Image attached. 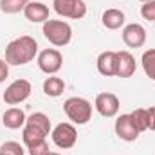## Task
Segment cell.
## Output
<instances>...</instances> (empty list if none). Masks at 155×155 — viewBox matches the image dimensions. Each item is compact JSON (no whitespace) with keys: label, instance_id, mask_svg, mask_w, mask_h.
I'll use <instances>...</instances> for the list:
<instances>
[{"label":"cell","instance_id":"obj_1","mask_svg":"<svg viewBox=\"0 0 155 155\" xmlns=\"http://www.w3.org/2000/svg\"><path fill=\"white\" fill-rule=\"evenodd\" d=\"M38 54V43L33 36H20L11 40L5 47V61L9 65H25Z\"/></svg>","mask_w":155,"mask_h":155},{"label":"cell","instance_id":"obj_2","mask_svg":"<svg viewBox=\"0 0 155 155\" xmlns=\"http://www.w3.org/2000/svg\"><path fill=\"white\" fill-rule=\"evenodd\" d=\"M43 36L49 43H52L54 47H65L71 43L72 40V27L63 22V20H47L43 22Z\"/></svg>","mask_w":155,"mask_h":155},{"label":"cell","instance_id":"obj_3","mask_svg":"<svg viewBox=\"0 0 155 155\" xmlns=\"http://www.w3.org/2000/svg\"><path fill=\"white\" fill-rule=\"evenodd\" d=\"M63 110L74 124H87L92 117V103L85 97H69L63 103Z\"/></svg>","mask_w":155,"mask_h":155},{"label":"cell","instance_id":"obj_4","mask_svg":"<svg viewBox=\"0 0 155 155\" xmlns=\"http://www.w3.org/2000/svg\"><path fill=\"white\" fill-rule=\"evenodd\" d=\"M31 92H33V87H31V83H29L27 79H15V81L5 88L2 99H4V103L15 107V105L24 103V101L31 96Z\"/></svg>","mask_w":155,"mask_h":155},{"label":"cell","instance_id":"obj_5","mask_svg":"<svg viewBox=\"0 0 155 155\" xmlns=\"http://www.w3.org/2000/svg\"><path fill=\"white\" fill-rule=\"evenodd\" d=\"M36 61L41 72H45L47 76H54L63 65V56L58 49H43L38 54Z\"/></svg>","mask_w":155,"mask_h":155},{"label":"cell","instance_id":"obj_6","mask_svg":"<svg viewBox=\"0 0 155 155\" xmlns=\"http://www.w3.org/2000/svg\"><path fill=\"white\" fill-rule=\"evenodd\" d=\"M51 135H52L54 144L58 148H61V150L72 148L78 141V132L74 128V124H71V123H60L58 126H54Z\"/></svg>","mask_w":155,"mask_h":155},{"label":"cell","instance_id":"obj_7","mask_svg":"<svg viewBox=\"0 0 155 155\" xmlns=\"http://www.w3.org/2000/svg\"><path fill=\"white\" fill-rule=\"evenodd\" d=\"M54 11L63 18L81 20L87 15V4L83 0H54Z\"/></svg>","mask_w":155,"mask_h":155},{"label":"cell","instance_id":"obj_8","mask_svg":"<svg viewBox=\"0 0 155 155\" xmlns=\"http://www.w3.org/2000/svg\"><path fill=\"white\" fill-rule=\"evenodd\" d=\"M114 128H116L117 137L121 141H126V143H132V141H135L141 135V132L137 130V126H135V123H134L130 114H121L116 119V126Z\"/></svg>","mask_w":155,"mask_h":155},{"label":"cell","instance_id":"obj_9","mask_svg":"<svg viewBox=\"0 0 155 155\" xmlns=\"http://www.w3.org/2000/svg\"><path fill=\"white\" fill-rule=\"evenodd\" d=\"M94 107H96V110L103 117H116L117 112H119L121 103H119V97L116 94L101 92V94H97V97L94 101Z\"/></svg>","mask_w":155,"mask_h":155},{"label":"cell","instance_id":"obj_10","mask_svg":"<svg viewBox=\"0 0 155 155\" xmlns=\"http://www.w3.org/2000/svg\"><path fill=\"white\" fill-rule=\"evenodd\" d=\"M123 41L130 49H141L146 43V29L141 24H128L123 29Z\"/></svg>","mask_w":155,"mask_h":155},{"label":"cell","instance_id":"obj_11","mask_svg":"<svg viewBox=\"0 0 155 155\" xmlns=\"http://www.w3.org/2000/svg\"><path fill=\"white\" fill-rule=\"evenodd\" d=\"M135 58L128 51H119L117 52V67H116V76L117 78H130L135 74Z\"/></svg>","mask_w":155,"mask_h":155},{"label":"cell","instance_id":"obj_12","mask_svg":"<svg viewBox=\"0 0 155 155\" xmlns=\"http://www.w3.org/2000/svg\"><path fill=\"white\" fill-rule=\"evenodd\" d=\"M97 71L101 76L112 78L116 76V67H117V52L114 51H105L97 56Z\"/></svg>","mask_w":155,"mask_h":155},{"label":"cell","instance_id":"obj_13","mask_svg":"<svg viewBox=\"0 0 155 155\" xmlns=\"http://www.w3.org/2000/svg\"><path fill=\"white\" fill-rule=\"evenodd\" d=\"M24 16L33 24H43L49 20V7L43 2H29L24 9Z\"/></svg>","mask_w":155,"mask_h":155},{"label":"cell","instance_id":"obj_14","mask_svg":"<svg viewBox=\"0 0 155 155\" xmlns=\"http://www.w3.org/2000/svg\"><path fill=\"white\" fill-rule=\"evenodd\" d=\"M25 121H27L25 112H24L22 108H16V107L7 108V110L4 112V116H2L4 126L9 128V130H18V128H22V126L25 124Z\"/></svg>","mask_w":155,"mask_h":155},{"label":"cell","instance_id":"obj_15","mask_svg":"<svg viewBox=\"0 0 155 155\" xmlns=\"http://www.w3.org/2000/svg\"><path fill=\"white\" fill-rule=\"evenodd\" d=\"M124 20H126L124 13H123L121 9H116V7H112V9H107V11L103 13V16H101V22H103V25H105L107 29H110V31L121 29V27L124 25Z\"/></svg>","mask_w":155,"mask_h":155},{"label":"cell","instance_id":"obj_16","mask_svg":"<svg viewBox=\"0 0 155 155\" xmlns=\"http://www.w3.org/2000/svg\"><path fill=\"white\" fill-rule=\"evenodd\" d=\"M65 90V81L58 76H49L43 81V92L49 97H60Z\"/></svg>","mask_w":155,"mask_h":155},{"label":"cell","instance_id":"obj_17","mask_svg":"<svg viewBox=\"0 0 155 155\" xmlns=\"http://www.w3.org/2000/svg\"><path fill=\"white\" fill-rule=\"evenodd\" d=\"M25 124H31V126L38 128L40 132H43L45 135L51 134V121H49V117L45 116L43 112H35V114H31V116L27 117Z\"/></svg>","mask_w":155,"mask_h":155},{"label":"cell","instance_id":"obj_18","mask_svg":"<svg viewBox=\"0 0 155 155\" xmlns=\"http://www.w3.org/2000/svg\"><path fill=\"white\" fill-rule=\"evenodd\" d=\"M47 135L43 132H40L38 128L31 126V124H24V130H22V139H24V144L25 146H31L38 141H43Z\"/></svg>","mask_w":155,"mask_h":155},{"label":"cell","instance_id":"obj_19","mask_svg":"<svg viewBox=\"0 0 155 155\" xmlns=\"http://www.w3.org/2000/svg\"><path fill=\"white\" fill-rule=\"evenodd\" d=\"M141 65H143V71L144 74L155 81V49H148L143 52V58H141Z\"/></svg>","mask_w":155,"mask_h":155},{"label":"cell","instance_id":"obj_20","mask_svg":"<svg viewBox=\"0 0 155 155\" xmlns=\"http://www.w3.org/2000/svg\"><path fill=\"white\" fill-rule=\"evenodd\" d=\"M130 116L134 119L135 126L139 132H146L150 128V116H148V108H135L134 112H130Z\"/></svg>","mask_w":155,"mask_h":155},{"label":"cell","instance_id":"obj_21","mask_svg":"<svg viewBox=\"0 0 155 155\" xmlns=\"http://www.w3.org/2000/svg\"><path fill=\"white\" fill-rule=\"evenodd\" d=\"M29 4V0H0V9L5 15H15L25 9V5Z\"/></svg>","mask_w":155,"mask_h":155},{"label":"cell","instance_id":"obj_22","mask_svg":"<svg viewBox=\"0 0 155 155\" xmlns=\"http://www.w3.org/2000/svg\"><path fill=\"white\" fill-rule=\"evenodd\" d=\"M0 153L2 155H24L25 150L20 143L16 141H5L2 146H0Z\"/></svg>","mask_w":155,"mask_h":155},{"label":"cell","instance_id":"obj_23","mask_svg":"<svg viewBox=\"0 0 155 155\" xmlns=\"http://www.w3.org/2000/svg\"><path fill=\"white\" fill-rule=\"evenodd\" d=\"M141 16L148 22H155V0L143 2L141 5Z\"/></svg>","mask_w":155,"mask_h":155},{"label":"cell","instance_id":"obj_24","mask_svg":"<svg viewBox=\"0 0 155 155\" xmlns=\"http://www.w3.org/2000/svg\"><path fill=\"white\" fill-rule=\"evenodd\" d=\"M27 152H29V155H49V144L43 139V141H38V143L27 146Z\"/></svg>","mask_w":155,"mask_h":155},{"label":"cell","instance_id":"obj_25","mask_svg":"<svg viewBox=\"0 0 155 155\" xmlns=\"http://www.w3.org/2000/svg\"><path fill=\"white\" fill-rule=\"evenodd\" d=\"M9 76V63L5 60H0V83H4Z\"/></svg>","mask_w":155,"mask_h":155},{"label":"cell","instance_id":"obj_26","mask_svg":"<svg viewBox=\"0 0 155 155\" xmlns=\"http://www.w3.org/2000/svg\"><path fill=\"white\" fill-rule=\"evenodd\" d=\"M148 116H150V128L148 130H153L155 132V107L148 108Z\"/></svg>","mask_w":155,"mask_h":155},{"label":"cell","instance_id":"obj_27","mask_svg":"<svg viewBox=\"0 0 155 155\" xmlns=\"http://www.w3.org/2000/svg\"><path fill=\"white\" fill-rule=\"evenodd\" d=\"M49 155H60V153H54V152H49Z\"/></svg>","mask_w":155,"mask_h":155},{"label":"cell","instance_id":"obj_28","mask_svg":"<svg viewBox=\"0 0 155 155\" xmlns=\"http://www.w3.org/2000/svg\"><path fill=\"white\" fill-rule=\"evenodd\" d=\"M139 2H148V0H139Z\"/></svg>","mask_w":155,"mask_h":155},{"label":"cell","instance_id":"obj_29","mask_svg":"<svg viewBox=\"0 0 155 155\" xmlns=\"http://www.w3.org/2000/svg\"><path fill=\"white\" fill-rule=\"evenodd\" d=\"M0 155H2V153H0Z\"/></svg>","mask_w":155,"mask_h":155}]
</instances>
